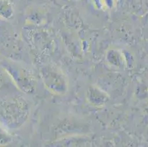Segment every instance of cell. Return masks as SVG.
Instances as JSON below:
<instances>
[{"mask_svg":"<svg viewBox=\"0 0 148 147\" xmlns=\"http://www.w3.org/2000/svg\"><path fill=\"white\" fill-rule=\"evenodd\" d=\"M29 115V103L21 96L0 101V121L5 127L18 129L25 124Z\"/></svg>","mask_w":148,"mask_h":147,"instance_id":"1","label":"cell"},{"mask_svg":"<svg viewBox=\"0 0 148 147\" xmlns=\"http://www.w3.org/2000/svg\"><path fill=\"white\" fill-rule=\"evenodd\" d=\"M4 68L8 73L20 91L26 94L34 92L36 87V80L29 70L13 62H5Z\"/></svg>","mask_w":148,"mask_h":147,"instance_id":"2","label":"cell"},{"mask_svg":"<svg viewBox=\"0 0 148 147\" xmlns=\"http://www.w3.org/2000/svg\"><path fill=\"white\" fill-rule=\"evenodd\" d=\"M41 77L44 87L52 94L64 95L68 90V83L64 75L56 67L47 65L41 69Z\"/></svg>","mask_w":148,"mask_h":147,"instance_id":"3","label":"cell"},{"mask_svg":"<svg viewBox=\"0 0 148 147\" xmlns=\"http://www.w3.org/2000/svg\"><path fill=\"white\" fill-rule=\"evenodd\" d=\"M88 99L91 104L99 106L107 102L108 96L105 93L97 88L91 87L88 90Z\"/></svg>","mask_w":148,"mask_h":147,"instance_id":"4","label":"cell"},{"mask_svg":"<svg viewBox=\"0 0 148 147\" xmlns=\"http://www.w3.org/2000/svg\"><path fill=\"white\" fill-rule=\"evenodd\" d=\"M14 10L10 0H0V18L10 20L13 17Z\"/></svg>","mask_w":148,"mask_h":147,"instance_id":"5","label":"cell"},{"mask_svg":"<svg viewBox=\"0 0 148 147\" xmlns=\"http://www.w3.org/2000/svg\"><path fill=\"white\" fill-rule=\"evenodd\" d=\"M13 137L3 126H0V146H5L12 142Z\"/></svg>","mask_w":148,"mask_h":147,"instance_id":"6","label":"cell"}]
</instances>
